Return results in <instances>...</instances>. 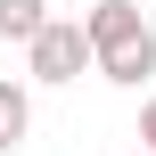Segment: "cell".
<instances>
[{
  "label": "cell",
  "instance_id": "cell-2",
  "mask_svg": "<svg viewBox=\"0 0 156 156\" xmlns=\"http://www.w3.org/2000/svg\"><path fill=\"white\" fill-rule=\"evenodd\" d=\"M25 58H33V82H74V74H99V49H90V33H82L74 16H49V25H41V41H33Z\"/></svg>",
  "mask_w": 156,
  "mask_h": 156
},
{
  "label": "cell",
  "instance_id": "cell-4",
  "mask_svg": "<svg viewBox=\"0 0 156 156\" xmlns=\"http://www.w3.org/2000/svg\"><path fill=\"white\" fill-rule=\"evenodd\" d=\"M41 25H49V0H0V33H8V41H25V49H33V41H41Z\"/></svg>",
  "mask_w": 156,
  "mask_h": 156
},
{
  "label": "cell",
  "instance_id": "cell-5",
  "mask_svg": "<svg viewBox=\"0 0 156 156\" xmlns=\"http://www.w3.org/2000/svg\"><path fill=\"white\" fill-rule=\"evenodd\" d=\"M140 148L156 156V99H148V107H140Z\"/></svg>",
  "mask_w": 156,
  "mask_h": 156
},
{
  "label": "cell",
  "instance_id": "cell-1",
  "mask_svg": "<svg viewBox=\"0 0 156 156\" xmlns=\"http://www.w3.org/2000/svg\"><path fill=\"white\" fill-rule=\"evenodd\" d=\"M82 33H90L99 74H107L115 90H140L156 74V33H148V16H140V0H99V8L82 16Z\"/></svg>",
  "mask_w": 156,
  "mask_h": 156
},
{
  "label": "cell",
  "instance_id": "cell-6",
  "mask_svg": "<svg viewBox=\"0 0 156 156\" xmlns=\"http://www.w3.org/2000/svg\"><path fill=\"white\" fill-rule=\"evenodd\" d=\"M132 156H148V148H132Z\"/></svg>",
  "mask_w": 156,
  "mask_h": 156
},
{
  "label": "cell",
  "instance_id": "cell-3",
  "mask_svg": "<svg viewBox=\"0 0 156 156\" xmlns=\"http://www.w3.org/2000/svg\"><path fill=\"white\" fill-rule=\"evenodd\" d=\"M25 132H33V90L0 74V156H8V148H25Z\"/></svg>",
  "mask_w": 156,
  "mask_h": 156
}]
</instances>
